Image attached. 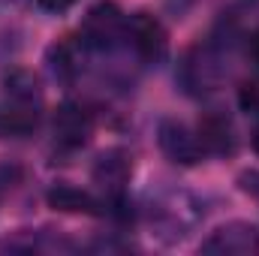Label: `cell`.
<instances>
[{"label": "cell", "mask_w": 259, "mask_h": 256, "mask_svg": "<svg viewBox=\"0 0 259 256\" xmlns=\"http://www.w3.org/2000/svg\"><path fill=\"white\" fill-rule=\"evenodd\" d=\"M33 3H36L42 12H55V15H58V12H66L75 0H33Z\"/></svg>", "instance_id": "cell-10"}, {"label": "cell", "mask_w": 259, "mask_h": 256, "mask_svg": "<svg viewBox=\"0 0 259 256\" xmlns=\"http://www.w3.org/2000/svg\"><path fill=\"white\" fill-rule=\"evenodd\" d=\"M196 136H199V142H202L205 154H217V157H223V154H232V151H235V145H238L232 121H229L223 112H217V109L199 118Z\"/></svg>", "instance_id": "cell-8"}, {"label": "cell", "mask_w": 259, "mask_h": 256, "mask_svg": "<svg viewBox=\"0 0 259 256\" xmlns=\"http://www.w3.org/2000/svg\"><path fill=\"white\" fill-rule=\"evenodd\" d=\"M247 58L253 61V66L259 69V27L247 36Z\"/></svg>", "instance_id": "cell-11"}, {"label": "cell", "mask_w": 259, "mask_h": 256, "mask_svg": "<svg viewBox=\"0 0 259 256\" xmlns=\"http://www.w3.org/2000/svg\"><path fill=\"white\" fill-rule=\"evenodd\" d=\"M124 46L142 64H160L169 52V36H166V27L160 24V18H154L151 12H136V15H127Z\"/></svg>", "instance_id": "cell-3"}, {"label": "cell", "mask_w": 259, "mask_h": 256, "mask_svg": "<svg viewBox=\"0 0 259 256\" xmlns=\"http://www.w3.org/2000/svg\"><path fill=\"white\" fill-rule=\"evenodd\" d=\"M199 250H205V253H223V256L259 253V232H256V226L235 220V223H226V226L214 229L211 238H205Z\"/></svg>", "instance_id": "cell-6"}, {"label": "cell", "mask_w": 259, "mask_h": 256, "mask_svg": "<svg viewBox=\"0 0 259 256\" xmlns=\"http://www.w3.org/2000/svg\"><path fill=\"white\" fill-rule=\"evenodd\" d=\"M127 39V15L103 0L97 6L88 9L84 21H81V30H78V46L84 52H94V55H112L124 46Z\"/></svg>", "instance_id": "cell-2"}, {"label": "cell", "mask_w": 259, "mask_h": 256, "mask_svg": "<svg viewBox=\"0 0 259 256\" xmlns=\"http://www.w3.org/2000/svg\"><path fill=\"white\" fill-rule=\"evenodd\" d=\"M178 78H181V88L187 94H205V91L217 88L220 78H223L220 55L214 49H193V52H187V58L178 66Z\"/></svg>", "instance_id": "cell-5"}, {"label": "cell", "mask_w": 259, "mask_h": 256, "mask_svg": "<svg viewBox=\"0 0 259 256\" xmlns=\"http://www.w3.org/2000/svg\"><path fill=\"white\" fill-rule=\"evenodd\" d=\"M52 133H55V142L66 148V151H75L81 145H88L91 133H94V118L84 106L78 103H64L58 112H55V121H52Z\"/></svg>", "instance_id": "cell-7"}, {"label": "cell", "mask_w": 259, "mask_h": 256, "mask_svg": "<svg viewBox=\"0 0 259 256\" xmlns=\"http://www.w3.org/2000/svg\"><path fill=\"white\" fill-rule=\"evenodd\" d=\"M42 115L39 78L27 69H12L0 94V139H18L33 133Z\"/></svg>", "instance_id": "cell-1"}, {"label": "cell", "mask_w": 259, "mask_h": 256, "mask_svg": "<svg viewBox=\"0 0 259 256\" xmlns=\"http://www.w3.org/2000/svg\"><path fill=\"white\" fill-rule=\"evenodd\" d=\"M49 205L58 208V211H69V214H103V208H106L103 199L91 196L88 190L69 187V184L49 190Z\"/></svg>", "instance_id": "cell-9"}, {"label": "cell", "mask_w": 259, "mask_h": 256, "mask_svg": "<svg viewBox=\"0 0 259 256\" xmlns=\"http://www.w3.org/2000/svg\"><path fill=\"white\" fill-rule=\"evenodd\" d=\"M157 142H160V151L178 166H196L205 157V148H202L196 130H190L184 121H175V118L160 121Z\"/></svg>", "instance_id": "cell-4"}, {"label": "cell", "mask_w": 259, "mask_h": 256, "mask_svg": "<svg viewBox=\"0 0 259 256\" xmlns=\"http://www.w3.org/2000/svg\"><path fill=\"white\" fill-rule=\"evenodd\" d=\"M253 145H256V151H259V118H256V133H253Z\"/></svg>", "instance_id": "cell-12"}]
</instances>
